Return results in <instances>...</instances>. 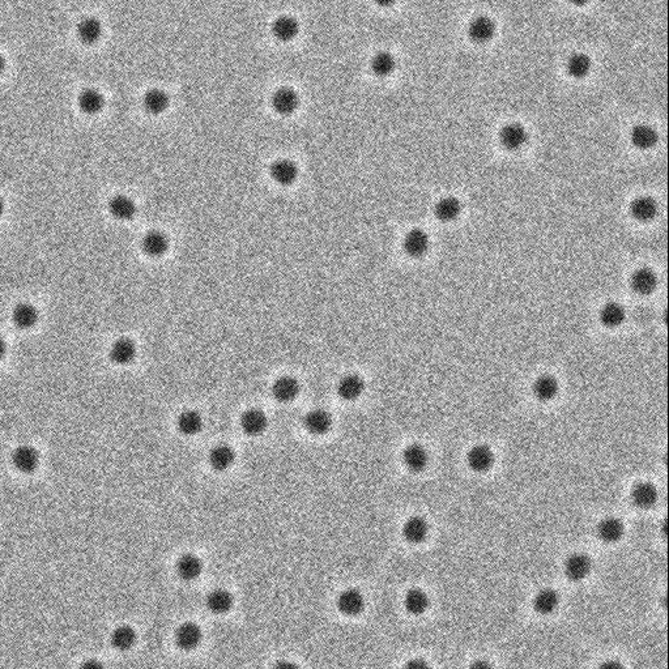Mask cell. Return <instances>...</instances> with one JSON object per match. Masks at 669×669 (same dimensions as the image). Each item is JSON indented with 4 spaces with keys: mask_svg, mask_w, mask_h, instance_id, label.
Wrapping results in <instances>:
<instances>
[{
    "mask_svg": "<svg viewBox=\"0 0 669 669\" xmlns=\"http://www.w3.org/2000/svg\"><path fill=\"white\" fill-rule=\"evenodd\" d=\"M592 68L591 58L587 54L575 52L572 54L566 63V70L574 79H583L590 74Z\"/></svg>",
    "mask_w": 669,
    "mask_h": 669,
    "instance_id": "obj_41",
    "label": "cell"
},
{
    "mask_svg": "<svg viewBox=\"0 0 669 669\" xmlns=\"http://www.w3.org/2000/svg\"><path fill=\"white\" fill-rule=\"evenodd\" d=\"M403 248L410 258H421L430 248V238L421 229H412L403 241Z\"/></svg>",
    "mask_w": 669,
    "mask_h": 669,
    "instance_id": "obj_11",
    "label": "cell"
},
{
    "mask_svg": "<svg viewBox=\"0 0 669 669\" xmlns=\"http://www.w3.org/2000/svg\"><path fill=\"white\" fill-rule=\"evenodd\" d=\"M39 312L32 303L21 302L14 306L12 311V322L20 330H30L38 323Z\"/></svg>",
    "mask_w": 669,
    "mask_h": 669,
    "instance_id": "obj_27",
    "label": "cell"
},
{
    "mask_svg": "<svg viewBox=\"0 0 669 669\" xmlns=\"http://www.w3.org/2000/svg\"><path fill=\"white\" fill-rule=\"evenodd\" d=\"M630 140L635 148L647 150L657 146L659 135L657 130L648 124H637L630 132Z\"/></svg>",
    "mask_w": 669,
    "mask_h": 669,
    "instance_id": "obj_32",
    "label": "cell"
},
{
    "mask_svg": "<svg viewBox=\"0 0 669 669\" xmlns=\"http://www.w3.org/2000/svg\"><path fill=\"white\" fill-rule=\"evenodd\" d=\"M270 175L280 186H290L298 178V166L289 159H277L270 165Z\"/></svg>",
    "mask_w": 669,
    "mask_h": 669,
    "instance_id": "obj_4",
    "label": "cell"
},
{
    "mask_svg": "<svg viewBox=\"0 0 669 669\" xmlns=\"http://www.w3.org/2000/svg\"><path fill=\"white\" fill-rule=\"evenodd\" d=\"M365 391V382L357 374H348L337 383L339 397L347 401L357 400Z\"/></svg>",
    "mask_w": 669,
    "mask_h": 669,
    "instance_id": "obj_26",
    "label": "cell"
},
{
    "mask_svg": "<svg viewBox=\"0 0 669 669\" xmlns=\"http://www.w3.org/2000/svg\"><path fill=\"white\" fill-rule=\"evenodd\" d=\"M403 537L410 544H420L429 535V524L421 517H412L403 526Z\"/></svg>",
    "mask_w": 669,
    "mask_h": 669,
    "instance_id": "obj_25",
    "label": "cell"
},
{
    "mask_svg": "<svg viewBox=\"0 0 669 669\" xmlns=\"http://www.w3.org/2000/svg\"><path fill=\"white\" fill-rule=\"evenodd\" d=\"M630 213L637 221H641V223L652 221L659 213L657 200L651 197L635 198L630 204Z\"/></svg>",
    "mask_w": 669,
    "mask_h": 669,
    "instance_id": "obj_21",
    "label": "cell"
},
{
    "mask_svg": "<svg viewBox=\"0 0 669 669\" xmlns=\"http://www.w3.org/2000/svg\"><path fill=\"white\" fill-rule=\"evenodd\" d=\"M236 454L232 447L228 445H217L213 447L208 454V461L212 470L217 472L226 471L233 466Z\"/></svg>",
    "mask_w": 669,
    "mask_h": 669,
    "instance_id": "obj_33",
    "label": "cell"
},
{
    "mask_svg": "<svg viewBox=\"0 0 669 669\" xmlns=\"http://www.w3.org/2000/svg\"><path fill=\"white\" fill-rule=\"evenodd\" d=\"M657 489L654 483L642 481L634 485L630 493L632 505L635 508L647 510L651 508L657 502Z\"/></svg>",
    "mask_w": 669,
    "mask_h": 669,
    "instance_id": "obj_18",
    "label": "cell"
},
{
    "mask_svg": "<svg viewBox=\"0 0 669 669\" xmlns=\"http://www.w3.org/2000/svg\"><path fill=\"white\" fill-rule=\"evenodd\" d=\"M141 250L150 258H160L169 250V238L160 230H149L141 238Z\"/></svg>",
    "mask_w": 669,
    "mask_h": 669,
    "instance_id": "obj_12",
    "label": "cell"
},
{
    "mask_svg": "<svg viewBox=\"0 0 669 669\" xmlns=\"http://www.w3.org/2000/svg\"><path fill=\"white\" fill-rule=\"evenodd\" d=\"M239 426L246 435L257 437L266 432L268 426V419L261 409H248L242 413L239 419Z\"/></svg>",
    "mask_w": 669,
    "mask_h": 669,
    "instance_id": "obj_6",
    "label": "cell"
},
{
    "mask_svg": "<svg viewBox=\"0 0 669 669\" xmlns=\"http://www.w3.org/2000/svg\"><path fill=\"white\" fill-rule=\"evenodd\" d=\"M592 569L591 558L584 553H572L563 563V571L568 579L572 582H581L588 577Z\"/></svg>",
    "mask_w": 669,
    "mask_h": 669,
    "instance_id": "obj_2",
    "label": "cell"
},
{
    "mask_svg": "<svg viewBox=\"0 0 669 669\" xmlns=\"http://www.w3.org/2000/svg\"><path fill=\"white\" fill-rule=\"evenodd\" d=\"M77 106L87 115H96L102 112L105 106V99L97 89L87 88L81 90L77 96Z\"/></svg>",
    "mask_w": 669,
    "mask_h": 669,
    "instance_id": "obj_24",
    "label": "cell"
},
{
    "mask_svg": "<svg viewBox=\"0 0 669 669\" xmlns=\"http://www.w3.org/2000/svg\"><path fill=\"white\" fill-rule=\"evenodd\" d=\"M625 319L626 311L619 302H608L599 311V321L607 328L620 327Z\"/></svg>",
    "mask_w": 669,
    "mask_h": 669,
    "instance_id": "obj_34",
    "label": "cell"
},
{
    "mask_svg": "<svg viewBox=\"0 0 669 669\" xmlns=\"http://www.w3.org/2000/svg\"><path fill=\"white\" fill-rule=\"evenodd\" d=\"M203 425L204 423H203L201 415L197 410H192V409L183 410L177 419V428H178L179 433L187 435V437L200 433L201 429H203Z\"/></svg>",
    "mask_w": 669,
    "mask_h": 669,
    "instance_id": "obj_36",
    "label": "cell"
},
{
    "mask_svg": "<svg viewBox=\"0 0 669 669\" xmlns=\"http://www.w3.org/2000/svg\"><path fill=\"white\" fill-rule=\"evenodd\" d=\"M271 32L276 39L281 42H289L297 37L299 25L294 17L283 14L273 21Z\"/></svg>",
    "mask_w": 669,
    "mask_h": 669,
    "instance_id": "obj_29",
    "label": "cell"
},
{
    "mask_svg": "<svg viewBox=\"0 0 669 669\" xmlns=\"http://www.w3.org/2000/svg\"><path fill=\"white\" fill-rule=\"evenodd\" d=\"M273 110L280 115H290L299 106V97L294 89L289 87L279 88L273 92L271 97Z\"/></svg>",
    "mask_w": 669,
    "mask_h": 669,
    "instance_id": "obj_3",
    "label": "cell"
},
{
    "mask_svg": "<svg viewBox=\"0 0 669 669\" xmlns=\"http://www.w3.org/2000/svg\"><path fill=\"white\" fill-rule=\"evenodd\" d=\"M403 463L410 472L423 471L429 464V454L422 445L412 443L403 451Z\"/></svg>",
    "mask_w": 669,
    "mask_h": 669,
    "instance_id": "obj_19",
    "label": "cell"
},
{
    "mask_svg": "<svg viewBox=\"0 0 669 669\" xmlns=\"http://www.w3.org/2000/svg\"><path fill=\"white\" fill-rule=\"evenodd\" d=\"M336 607L340 613L344 616H357L363 608H365V597L356 588H348L344 590L340 595L337 596L336 600Z\"/></svg>",
    "mask_w": 669,
    "mask_h": 669,
    "instance_id": "obj_7",
    "label": "cell"
},
{
    "mask_svg": "<svg viewBox=\"0 0 669 669\" xmlns=\"http://www.w3.org/2000/svg\"><path fill=\"white\" fill-rule=\"evenodd\" d=\"M272 395L280 403H290L299 395V382L293 377H281L272 384Z\"/></svg>",
    "mask_w": 669,
    "mask_h": 669,
    "instance_id": "obj_23",
    "label": "cell"
},
{
    "mask_svg": "<svg viewBox=\"0 0 669 669\" xmlns=\"http://www.w3.org/2000/svg\"><path fill=\"white\" fill-rule=\"evenodd\" d=\"M108 210L114 219L121 221H128L135 217L137 207L132 199L119 194L109 200Z\"/></svg>",
    "mask_w": 669,
    "mask_h": 669,
    "instance_id": "obj_20",
    "label": "cell"
},
{
    "mask_svg": "<svg viewBox=\"0 0 669 669\" xmlns=\"http://www.w3.org/2000/svg\"><path fill=\"white\" fill-rule=\"evenodd\" d=\"M201 571H203V562L198 556L192 553H186L181 556L175 563L177 575L179 577V579L185 582H192L198 579Z\"/></svg>",
    "mask_w": 669,
    "mask_h": 669,
    "instance_id": "obj_13",
    "label": "cell"
},
{
    "mask_svg": "<svg viewBox=\"0 0 669 669\" xmlns=\"http://www.w3.org/2000/svg\"><path fill=\"white\" fill-rule=\"evenodd\" d=\"M175 645L183 651H192L201 643L203 632L197 623L185 622L175 630Z\"/></svg>",
    "mask_w": 669,
    "mask_h": 669,
    "instance_id": "obj_5",
    "label": "cell"
},
{
    "mask_svg": "<svg viewBox=\"0 0 669 669\" xmlns=\"http://www.w3.org/2000/svg\"><path fill=\"white\" fill-rule=\"evenodd\" d=\"M272 669H299L296 663L290 660H279L273 664Z\"/></svg>",
    "mask_w": 669,
    "mask_h": 669,
    "instance_id": "obj_43",
    "label": "cell"
},
{
    "mask_svg": "<svg viewBox=\"0 0 669 669\" xmlns=\"http://www.w3.org/2000/svg\"><path fill=\"white\" fill-rule=\"evenodd\" d=\"M496 34V24L486 16H477L468 26V36L476 43H486Z\"/></svg>",
    "mask_w": 669,
    "mask_h": 669,
    "instance_id": "obj_15",
    "label": "cell"
},
{
    "mask_svg": "<svg viewBox=\"0 0 669 669\" xmlns=\"http://www.w3.org/2000/svg\"><path fill=\"white\" fill-rule=\"evenodd\" d=\"M370 68L372 74L378 77H387L397 68V61L388 51H379L372 58Z\"/></svg>",
    "mask_w": 669,
    "mask_h": 669,
    "instance_id": "obj_40",
    "label": "cell"
},
{
    "mask_svg": "<svg viewBox=\"0 0 669 669\" xmlns=\"http://www.w3.org/2000/svg\"><path fill=\"white\" fill-rule=\"evenodd\" d=\"M630 286L637 294L647 296L651 294L657 286V273L648 267H642L634 271L630 277Z\"/></svg>",
    "mask_w": 669,
    "mask_h": 669,
    "instance_id": "obj_14",
    "label": "cell"
},
{
    "mask_svg": "<svg viewBox=\"0 0 669 669\" xmlns=\"http://www.w3.org/2000/svg\"><path fill=\"white\" fill-rule=\"evenodd\" d=\"M499 141L503 146V148L515 152L527 144L528 132L521 124H506L499 132Z\"/></svg>",
    "mask_w": 669,
    "mask_h": 669,
    "instance_id": "obj_8",
    "label": "cell"
},
{
    "mask_svg": "<svg viewBox=\"0 0 669 669\" xmlns=\"http://www.w3.org/2000/svg\"><path fill=\"white\" fill-rule=\"evenodd\" d=\"M558 386L557 379L553 375L543 374L535 379L532 386V392L535 397L540 401H550L557 397Z\"/></svg>",
    "mask_w": 669,
    "mask_h": 669,
    "instance_id": "obj_31",
    "label": "cell"
},
{
    "mask_svg": "<svg viewBox=\"0 0 669 669\" xmlns=\"http://www.w3.org/2000/svg\"><path fill=\"white\" fill-rule=\"evenodd\" d=\"M403 669H430V666L423 659H412L404 664Z\"/></svg>",
    "mask_w": 669,
    "mask_h": 669,
    "instance_id": "obj_42",
    "label": "cell"
},
{
    "mask_svg": "<svg viewBox=\"0 0 669 669\" xmlns=\"http://www.w3.org/2000/svg\"><path fill=\"white\" fill-rule=\"evenodd\" d=\"M467 464L476 473L488 472L495 464V454L486 445H476L467 455Z\"/></svg>",
    "mask_w": 669,
    "mask_h": 669,
    "instance_id": "obj_10",
    "label": "cell"
},
{
    "mask_svg": "<svg viewBox=\"0 0 669 669\" xmlns=\"http://www.w3.org/2000/svg\"><path fill=\"white\" fill-rule=\"evenodd\" d=\"M137 344L128 339V337H121L115 340L109 350V357L115 365L126 366L134 362L137 359Z\"/></svg>",
    "mask_w": 669,
    "mask_h": 669,
    "instance_id": "obj_9",
    "label": "cell"
},
{
    "mask_svg": "<svg viewBox=\"0 0 669 669\" xmlns=\"http://www.w3.org/2000/svg\"><path fill=\"white\" fill-rule=\"evenodd\" d=\"M103 33V28L97 17L88 16L79 21L76 28V34L84 45H94L97 43Z\"/></svg>",
    "mask_w": 669,
    "mask_h": 669,
    "instance_id": "obj_17",
    "label": "cell"
},
{
    "mask_svg": "<svg viewBox=\"0 0 669 669\" xmlns=\"http://www.w3.org/2000/svg\"><path fill=\"white\" fill-rule=\"evenodd\" d=\"M6 67H7V62H6V58L0 54V76L3 74V72L6 71Z\"/></svg>",
    "mask_w": 669,
    "mask_h": 669,
    "instance_id": "obj_48",
    "label": "cell"
},
{
    "mask_svg": "<svg viewBox=\"0 0 669 669\" xmlns=\"http://www.w3.org/2000/svg\"><path fill=\"white\" fill-rule=\"evenodd\" d=\"M597 669H625L619 660H606Z\"/></svg>",
    "mask_w": 669,
    "mask_h": 669,
    "instance_id": "obj_44",
    "label": "cell"
},
{
    "mask_svg": "<svg viewBox=\"0 0 669 669\" xmlns=\"http://www.w3.org/2000/svg\"><path fill=\"white\" fill-rule=\"evenodd\" d=\"M7 355V343L4 341L3 337H0V361L6 357Z\"/></svg>",
    "mask_w": 669,
    "mask_h": 669,
    "instance_id": "obj_47",
    "label": "cell"
},
{
    "mask_svg": "<svg viewBox=\"0 0 669 669\" xmlns=\"http://www.w3.org/2000/svg\"><path fill=\"white\" fill-rule=\"evenodd\" d=\"M233 595L223 588H216L206 597V607L213 615L228 613L233 607Z\"/></svg>",
    "mask_w": 669,
    "mask_h": 669,
    "instance_id": "obj_30",
    "label": "cell"
},
{
    "mask_svg": "<svg viewBox=\"0 0 669 669\" xmlns=\"http://www.w3.org/2000/svg\"><path fill=\"white\" fill-rule=\"evenodd\" d=\"M468 669H493V667L485 660H476L472 663Z\"/></svg>",
    "mask_w": 669,
    "mask_h": 669,
    "instance_id": "obj_46",
    "label": "cell"
},
{
    "mask_svg": "<svg viewBox=\"0 0 669 669\" xmlns=\"http://www.w3.org/2000/svg\"><path fill=\"white\" fill-rule=\"evenodd\" d=\"M11 458H12L13 467L17 471L25 473V475L37 471L39 463H41V457H39L37 448L29 446V445H21V446L16 447L13 450Z\"/></svg>",
    "mask_w": 669,
    "mask_h": 669,
    "instance_id": "obj_1",
    "label": "cell"
},
{
    "mask_svg": "<svg viewBox=\"0 0 669 669\" xmlns=\"http://www.w3.org/2000/svg\"><path fill=\"white\" fill-rule=\"evenodd\" d=\"M429 603L430 601L426 592H423L420 588H412L404 596V608L413 616H420L425 613L429 608Z\"/></svg>",
    "mask_w": 669,
    "mask_h": 669,
    "instance_id": "obj_38",
    "label": "cell"
},
{
    "mask_svg": "<svg viewBox=\"0 0 669 669\" xmlns=\"http://www.w3.org/2000/svg\"><path fill=\"white\" fill-rule=\"evenodd\" d=\"M596 532H597V536L601 541H604L607 544H613V543L620 541L621 537L623 536V532H625V527H623V523L619 518L607 517V518L599 521V524L596 527Z\"/></svg>",
    "mask_w": 669,
    "mask_h": 669,
    "instance_id": "obj_22",
    "label": "cell"
},
{
    "mask_svg": "<svg viewBox=\"0 0 669 669\" xmlns=\"http://www.w3.org/2000/svg\"><path fill=\"white\" fill-rule=\"evenodd\" d=\"M305 429L312 435H323L332 426V417L324 409H312L303 417Z\"/></svg>",
    "mask_w": 669,
    "mask_h": 669,
    "instance_id": "obj_16",
    "label": "cell"
},
{
    "mask_svg": "<svg viewBox=\"0 0 669 669\" xmlns=\"http://www.w3.org/2000/svg\"><path fill=\"white\" fill-rule=\"evenodd\" d=\"M435 217L442 223H451L457 220L461 213V203L454 197L441 199L434 208Z\"/></svg>",
    "mask_w": 669,
    "mask_h": 669,
    "instance_id": "obj_37",
    "label": "cell"
},
{
    "mask_svg": "<svg viewBox=\"0 0 669 669\" xmlns=\"http://www.w3.org/2000/svg\"><path fill=\"white\" fill-rule=\"evenodd\" d=\"M558 604L559 596L552 588H543L533 597V609L541 616L552 615L557 609Z\"/></svg>",
    "mask_w": 669,
    "mask_h": 669,
    "instance_id": "obj_35",
    "label": "cell"
},
{
    "mask_svg": "<svg viewBox=\"0 0 669 669\" xmlns=\"http://www.w3.org/2000/svg\"><path fill=\"white\" fill-rule=\"evenodd\" d=\"M4 211H6V204H4L3 199L0 198V219H1V216H3Z\"/></svg>",
    "mask_w": 669,
    "mask_h": 669,
    "instance_id": "obj_49",
    "label": "cell"
},
{
    "mask_svg": "<svg viewBox=\"0 0 669 669\" xmlns=\"http://www.w3.org/2000/svg\"><path fill=\"white\" fill-rule=\"evenodd\" d=\"M110 643L118 651H128L137 643V632L131 626H118L110 635Z\"/></svg>",
    "mask_w": 669,
    "mask_h": 669,
    "instance_id": "obj_39",
    "label": "cell"
},
{
    "mask_svg": "<svg viewBox=\"0 0 669 669\" xmlns=\"http://www.w3.org/2000/svg\"><path fill=\"white\" fill-rule=\"evenodd\" d=\"M79 669H105L102 663H99V660H94V659H90V660H87L84 661Z\"/></svg>",
    "mask_w": 669,
    "mask_h": 669,
    "instance_id": "obj_45",
    "label": "cell"
},
{
    "mask_svg": "<svg viewBox=\"0 0 669 669\" xmlns=\"http://www.w3.org/2000/svg\"><path fill=\"white\" fill-rule=\"evenodd\" d=\"M170 105L168 93L159 88H153L146 92L143 97V108L150 115H160L166 112Z\"/></svg>",
    "mask_w": 669,
    "mask_h": 669,
    "instance_id": "obj_28",
    "label": "cell"
}]
</instances>
